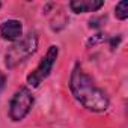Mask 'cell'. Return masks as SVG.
<instances>
[{
  "label": "cell",
  "mask_w": 128,
  "mask_h": 128,
  "mask_svg": "<svg viewBox=\"0 0 128 128\" xmlns=\"http://www.w3.org/2000/svg\"><path fill=\"white\" fill-rule=\"evenodd\" d=\"M0 6H2V3H0Z\"/></svg>",
  "instance_id": "obj_10"
},
{
  "label": "cell",
  "mask_w": 128,
  "mask_h": 128,
  "mask_svg": "<svg viewBox=\"0 0 128 128\" xmlns=\"http://www.w3.org/2000/svg\"><path fill=\"white\" fill-rule=\"evenodd\" d=\"M5 84H6V76L0 72V92L5 89Z\"/></svg>",
  "instance_id": "obj_9"
},
{
  "label": "cell",
  "mask_w": 128,
  "mask_h": 128,
  "mask_svg": "<svg viewBox=\"0 0 128 128\" xmlns=\"http://www.w3.org/2000/svg\"><path fill=\"white\" fill-rule=\"evenodd\" d=\"M33 107V95L29 88L18 89L9 102V118L14 122L23 120Z\"/></svg>",
  "instance_id": "obj_3"
},
{
  "label": "cell",
  "mask_w": 128,
  "mask_h": 128,
  "mask_svg": "<svg viewBox=\"0 0 128 128\" xmlns=\"http://www.w3.org/2000/svg\"><path fill=\"white\" fill-rule=\"evenodd\" d=\"M104 6L102 0H72L70 3V8L76 14H84V12H95Z\"/></svg>",
  "instance_id": "obj_6"
},
{
  "label": "cell",
  "mask_w": 128,
  "mask_h": 128,
  "mask_svg": "<svg viewBox=\"0 0 128 128\" xmlns=\"http://www.w3.org/2000/svg\"><path fill=\"white\" fill-rule=\"evenodd\" d=\"M104 39H106V35H102V33H100V35H95V38H94V39H89L88 45H95L96 42H101V41H104Z\"/></svg>",
  "instance_id": "obj_8"
},
{
  "label": "cell",
  "mask_w": 128,
  "mask_h": 128,
  "mask_svg": "<svg viewBox=\"0 0 128 128\" xmlns=\"http://www.w3.org/2000/svg\"><path fill=\"white\" fill-rule=\"evenodd\" d=\"M23 35V26L18 20H6L0 24V36L6 41H18Z\"/></svg>",
  "instance_id": "obj_5"
},
{
  "label": "cell",
  "mask_w": 128,
  "mask_h": 128,
  "mask_svg": "<svg viewBox=\"0 0 128 128\" xmlns=\"http://www.w3.org/2000/svg\"><path fill=\"white\" fill-rule=\"evenodd\" d=\"M38 48V35L29 33L23 39H18L5 54V63L8 68H15L21 62L27 60Z\"/></svg>",
  "instance_id": "obj_2"
},
{
  "label": "cell",
  "mask_w": 128,
  "mask_h": 128,
  "mask_svg": "<svg viewBox=\"0 0 128 128\" xmlns=\"http://www.w3.org/2000/svg\"><path fill=\"white\" fill-rule=\"evenodd\" d=\"M114 15L118 20H126L128 18V2L126 0H122L119 2L114 8Z\"/></svg>",
  "instance_id": "obj_7"
},
{
  "label": "cell",
  "mask_w": 128,
  "mask_h": 128,
  "mask_svg": "<svg viewBox=\"0 0 128 128\" xmlns=\"http://www.w3.org/2000/svg\"><path fill=\"white\" fill-rule=\"evenodd\" d=\"M57 54H59V48L56 45H51L45 56L41 59V62L38 63V66L27 76V84L30 88H38L51 72L53 66H54V62L57 59Z\"/></svg>",
  "instance_id": "obj_4"
},
{
  "label": "cell",
  "mask_w": 128,
  "mask_h": 128,
  "mask_svg": "<svg viewBox=\"0 0 128 128\" xmlns=\"http://www.w3.org/2000/svg\"><path fill=\"white\" fill-rule=\"evenodd\" d=\"M70 89L76 96V100L84 108L95 113H101L108 108V104H110L108 96L102 89H100L94 83V80L83 71L80 65H76L71 72Z\"/></svg>",
  "instance_id": "obj_1"
}]
</instances>
